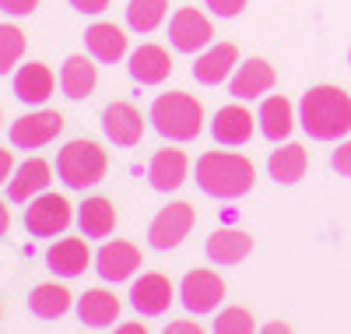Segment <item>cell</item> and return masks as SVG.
Returning <instances> with one entry per match:
<instances>
[{
	"mask_svg": "<svg viewBox=\"0 0 351 334\" xmlns=\"http://www.w3.org/2000/svg\"><path fill=\"white\" fill-rule=\"evenodd\" d=\"M8 229H11V211H8V204L0 201V239L8 236Z\"/></svg>",
	"mask_w": 351,
	"mask_h": 334,
	"instance_id": "38",
	"label": "cell"
},
{
	"mask_svg": "<svg viewBox=\"0 0 351 334\" xmlns=\"http://www.w3.org/2000/svg\"><path fill=\"white\" fill-rule=\"evenodd\" d=\"M236 67H239V49L232 43H215L208 49H200L197 64H193V78L200 85H221L232 78Z\"/></svg>",
	"mask_w": 351,
	"mask_h": 334,
	"instance_id": "21",
	"label": "cell"
},
{
	"mask_svg": "<svg viewBox=\"0 0 351 334\" xmlns=\"http://www.w3.org/2000/svg\"><path fill=\"white\" fill-rule=\"evenodd\" d=\"M109 169V155L99 141H88V137H77V141H67L56 155V176L64 179L71 190H88L95 187L99 179L106 176Z\"/></svg>",
	"mask_w": 351,
	"mask_h": 334,
	"instance_id": "4",
	"label": "cell"
},
{
	"mask_svg": "<svg viewBox=\"0 0 351 334\" xmlns=\"http://www.w3.org/2000/svg\"><path fill=\"white\" fill-rule=\"evenodd\" d=\"M256 169L239 151H204L197 159V187L215 201H236L253 190Z\"/></svg>",
	"mask_w": 351,
	"mask_h": 334,
	"instance_id": "2",
	"label": "cell"
},
{
	"mask_svg": "<svg viewBox=\"0 0 351 334\" xmlns=\"http://www.w3.org/2000/svg\"><path fill=\"white\" fill-rule=\"evenodd\" d=\"M74 310H77V320L84 327L106 331V327H112L116 320H120V299H116V292H109V289H88L74 302Z\"/></svg>",
	"mask_w": 351,
	"mask_h": 334,
	"instance_id": "20",
	"label": "cell"
},
{
	"mask_svg": "<svg viewBox=\"0 0 351 334\" xmlns=\"http://www.w3.org/2000/svg\"><path fill=\"white\" fill-rule=\"evenodd\" d=\"M274 88V67L260 56H250L246 64H239L228 78V96L239 99V102H250V99H263Z\"/></svg>",
	"mask_w": 351,
	"mask_h": 334,
	"instance_id": "12",
	"label": "cell"
},
{
	"mask_svg": "<svg viewBox=\"0 0 351 334\" xmlns=\"http://www.w3.org/2000/svg\"><path fill=\"white\" fill-rule=\"evenodd\" d=\"M71 307H74L71 289L60 285V282H43V285L32 289V296H28V310L39 320H60V317H67Z\"/></svg>",
	"mask_w": 351,
	"mask_h": 334,
	"instance_id": "27",
	"label": "cell"
},
{
	"mask_svg": "<svg viewBox=\"0 0 351 334\" xmlns=\"http://www.w3.org/2000/svg\"><path fill=\"white\" fill-rule=\"evenodd\" d=\"M180 299L183 307L193 313V317H204V313H215L225 299V278L211 267H197L183 278L180 285Z\"/></svg>",
	"mask_w": 351,
	"mask_h": 334,
	"instance_id": "7",
	"label": "cell"
},
{
	"mask_svg": "<svg viewBox=\"0 0 351 334\" xmlns=\"http://www.w3.org/2000/svg\"><path fill=\"white\" fill-rule=\"evenodd\" d=\"M348 60H351V53H348Z\"/></svg>",
	"mask_w": 351,
	"mask_h": 334,
	"instance_id": "41",
	"label": "cell"
},
{
	"mask_svg": "<svg viewBox=\"0 0 351 334\" xmlns=\"http://www.w3.org/2000/svg\"><path fill=\"white\" fill-rule=\"evenodd\" d=\"M172 299H176V285L165 275H158V271H148V275H141L130 285V307L141 317H162V313H169Z\"/></svg>",
	"mask_w": 351,
	"mask_h": 334,
	"instance_id": "10",
	"label": "cell"
},
{
	"mask_svg": "<svg viewBox=\"0 0 351 334\" xmlns=\"http://www.w3.org/2000/svg\"><path fill=\"white\" fill-rule=\"evenodd\" d=\"M215 331L218 334H253L256 331V320L250 310L243 307H225L218 317H215Z\"/></svg>",
	"mask_w": 351,
	"mask_h": 334,
	"instance_id": "31",
	"label": "cell"
},
{
	"mask_svg": "<svg viewBox=\"0 0 351 334\" xmlns=\"http://www.w3.org/2000/svg\"><path fill=\"white\" fill-rule=\"evenodd\" d=\"M84 46H88V53H92V60H99V64H120V60L127 56V36H123V28L112 25V21L88 25Z\"/></svg>",
	"mask_w": 351,
	"mask_h": 334,
	"instance_id": "23",
	"label": "cell"
},
{
	"mask_svg": "<svg viewBox=\"0 0 351 334\" xmlns=\"http://www.w3.org/2000/svg\"><path fill=\"white\" fill-rule=\"evenodd\" d=\"M148 120L165 141H193L204 131V106L190 92H162L152 102Z\"/></svg>",
	"mask_w": 351,
	"mask_h": 334,
	"instance_id": "3",
	"label": "cell"
},
{
	"mask_svg": "<svg viewBox=\"0 0 351 334\" xmlns=\"http://www.w3.org/2000/svg\"><path fill=\"white\" fill-rule=\"evenodd\" d=\"M95 85H99V67L88 56L74 53V56L64 60V67H60V88H64V96L71 102H84L88 96L95 92Z\"/></svg>",
	"mask_w": 351,
	"mask_h": 334,
	"instance_id": "25",
	"label": "cell"
},
{
	"mask_svg": "<svg viewBox=\"0 0 351 334\" xmlns=\"http://www.w3.org/2000/svg\"><path fill=\"white\" fill-rule=\"evenodd\" d=\"M211 134H215V141L225 144V148H243V144H250V137H253V113H250L246 106H239V99L232 102V106H221V109L215 113V120H211Z\"/></svg>",
	"mask_w": 351,
	"mask_h": 334,
	"instance_id": "18",
	"label": "cell"
},
{
	"mask_svg": "<svg viewBox=\"0 0 351 334\" xmlns=\"http://www.w3.org/2000/svg\"><path fill=\"white\" fill-rule=\"evenodd\" d=\"M165 14H169V0H130L127 4V25L141 36L155 32L165 21Z\"/></svg>",
	"mask_w": 351,
	"mask_h": 334,
	"instance_id": "29",
	"label": "cell"
},
{
	"mask_svg": "<svg viewBox=\"0 0 351 334\" xmlns=\"http://www.w3.org/2000/svg\"><path fill=\"white\" fill-rule=\"evenodd\" d=\"M39 8V0H0V11L11 14V18H25Z\"/></svg>",
	"mask_w": 351,
	"mask_h": 334,
	"instance_id": "33",
	"label": "cell"
},
{
	"mask_svg": "<svg viewBox=\"0 0 351 334\" xmlns=\"http://www.w3.org/2000/svg\"><path fill=\"white\" fill-rule=\"evenodd\" d=\"M215 39V25L211 18L197 11V8H180L172 14L169 21V43L172 49H180V53H200V49H208Z\"/></svg>",
	"mask_w": 351,
	"mask_h": 334,
	"instance_id": "8",
	"label": "cell"
},
{
	"mask_svg": "<svg viewBox=\"0 0 351 334\" xmlns=\"http://www.w3.org/2000/svg\"><path fill=\"white\" fill-rule=\"evenodd\" d=\"M71 222H74V211H71V201L64 194L43 190L39 197H32L25 204V229L39 239H53V236L67 232Z\"/></svg>",
	"mask_w": 351,
	"mask_h": 334,
	"instance_id": "5",
	"label": "cell"
},
{
	"mask_svg": "<svg viewBox=\"0 0 351 334\" xmlns=\"http://www.w3.org/2000/svg\"><path fill=\"white\" fill-rule=\"evenodd\" d=\"M25 56V32L18 25H0V74H11Z\"/></svg>",
	"mask_w": 351,
	"mask_h": 334,
	"instance_id": "30",
	"label": "cell"
},
{
	"mask_svg": "<svg viewBox=\"0 0 351 334\" xmlns=\"http://www.w3.org/2000/svg\"><path fill=\"white\" fill-rule=\"evenodd\" d=\"M14 172V155H11V148H0V183H8Z\"/></svg>",
	"mask_w": 351,
	"mask_h": 334,
	"instance_id": "36",
	"label": "cell"
},
{
	"mask_svg": "<svg viewBox=\"0 0 351 334\" xmlns=\"http://www.w3.org/2000/svg\"><path fill=\"white\" fill-rule=\"evenodd\" d=\"M112 0H71V8L81 11V14H102Z\"/></svg>",
	"mask_w": 351,
	"mask_h": 334,
	"instance_id": "35",
	"label": "cell"
},
{
	"mask_svg": "<svg viewBox=\"0 0 351 334\" xmlns=\"http://www.w3.org/2000/svg\"><path fill=\"white\" fill-rule=\"evenodd\" d=\"M49 179H53V166L46 162V159H25L14 172H11V179H8V197L14 201V204H28L32 197H39L43 190H49Z\"/></svg>",
	"mask_w": 351,
	"mask_h": 334,
	"instance_id": "16",
	"label": "cell"
},
{
	"mask_svg": "<svg viewBox=\"0 0 351 334\" xmlns=\"http://www.w3.org/2000/svg\"><path fill=\"white\" fill-rule=\"evenodd\" d=\"M102 134L116 148H134L144 137V116L134 102H109L102 113Z\"/></svg>",
	"mask_w": 351,
	"mask_h": 334,
	"instance_id": "11",
	"label": "cell"
},
{
	"mask_svg": "<svg viewBox=\"0 0 351 334\" xmlns=\"http://www.w3.org/2000/svg\"><path fill=\"white\" fill-rule=\"evenodd\" d=\"M95 267H99V275L112 285H120L127 278L137 275V267H141V250L134 247V243L127 239H112L106 243V247L95 254Z\"/></svg>",
	"mask_w": 351,
	"mask_h": 334,
	"instance_id": "14",
	"label": "cell"
},
{
	"mask_svg": "<svg viewBox=\"0 0 351 334\" xmlns=\"http://www.w3.org/2000/svg\"><path fill=\"white\" fill-rule=\"evenodd\" d=\"M77 225L88 239H106L116 229V208L109 197H88L77 208Z\"/></svg>",
	"mask_w": 351,
	"mask_h": 334,
	"instance_id": "28",
	"label": "cell"
},
{
	"mask_svg": "<svg viewBox=\"0 0 351 334\" xmlns=\"http://www.w3.org/2000/svg\"><path fill=\"white\" fill-rule=\"evenodd\" d=\"M53 88H56L53 71L46 64H36V60L18 67V74H14V99L25 106H43L53 96Z\"/></svg>",
	"mask_w": 351,
	"mask_h": 334,
	"instance_id": "24",
	"label": "cell"
},
{
	"mask_svg": "<svg viewBox=\"0 0 351 334\" xmlns=\"http://www.w3.org/2000/svg\"><path fill=\"white\" fill-rule=\"evenodd\" d=\"M64 131V116L56 109H36V113H25L21 120L11 124V144L21 151H36L46 148L49 141H56V134Z\"/></svg>",
	"mask_w": 351,
	"mask_h": 334,
	"instance_id": "9",
	"label": "cell"
},
{
	"mask_svg": "<svg viewBox=\"0 0 351 334\" xmlns=\"http://www.w3.org/2000/svg\"><path fill=\"white\" fill-rule=\"evenodd\" d=\"M263 331H267V334H285V331H288V324L274 320V324H263Z\"/></svg>",
	"mask_w": 351,
	"mask_h": 334,
	"instance_id": "40",
	"label": "cell"
},
{
	"mask_svg": "<svg viewBox=\"0 0 351 334\" xmlns=\"http://www.w3.org/2000/svg\"><path fill=\"white\" fill-rule=\"evenodd\" d=\"M299 127L313 141H337L351 131V96L337 85H316L299 102Z\"/></svg>",
	"mask_w": 351,
	"mask_h": 334,
	"instance_id": "1",
	"label": "cell"
},
{
	"mask_svg": "<svg viewBox=\"0 0 351 334\" xmlns=\"http://www.w3.org/2000/svg\"><path fill=\"white\" fill-rule=\"evenodd\" d=\"M169 334H200V324L197 320H172Z\"/></svg>",
	"mask_w": 351,
	"mask_h": 334,
	"instance_id": "37",
	"label": "cell"
},
{
	"mask_svg": "<svg viewBox=\"0 0 351 334\" xmlns=\"http://www.w3.org/2000/svg\"><path fill=\"white\" fill-rule=\"evenodd\" d=\"M204 4H208L211 14H218V18H236L246 8V0H204Z\"/></svg>",
	"mask_w": 351,
	"mask_h": 334,
	"instance_id": "32",
	"label": "cell"
},
{
	"mask_svg": "<svg viewBox=\"0 0 351 334\" xmlns=\"http://www.w3.org/2000/svg\"><path fill=\"white\" fill-rule=\"evenodd\" d=\"M116 331H120V334H144L148 327H144V324H120Z\"/></svg>",
	"mask_w": 351,
	"mask_h": 334,
	"instance_id": "39",
	"label": "cell"
},
{
	"mask_svg": "<svg viewBox=\"0 0 351 334\" xmlns=\"http://www.w3.org/2000/svg\"><path fill=\"white\" fill-rule=\"evenodd\" d=\"M306 169H309V151L302 144H295V141H285L281 148L271 151V159H267V172L281 187L299 183V179L306 176Z\"/></svg>",
	"mask_w": 351,
	"mask_h": 334,
	"instance_id": "26",
	"label": "cell"
},
{
	"mask_svg": "<svg viewBox=\"0 0 351 334\" xmlns=\"http://www.w3.org/2000/svg\"><path fill=\"white\" fill-rule=\"evenodd\" d=\"M92 250H88V243L77 239V236H67V239H56L49 254H46V264L56 278H77L88 271V264H92Z\"/></svg>",
	"mask_w": 351,
	"mask_h": 334,
	"instance_id": "19",
	"label": "cell"
},
{
	"mask_svg": "<svg viewBox=\"0 0 351 334\" xmlns=\"http://www.w3.org/2000/svg\"><path fill=\"white\" fill-rule=\"evenodd\" d=\"M193 222H197L193 204L172 201V204H165L158 215L152 219V225H148V243H152L155 250H176V247H180V243L190 236Z\"/></svg>",
	"mask_w": 351,
	"mask_h": 334,
	"instance_id": "6",
	"label": "cell"
},
{
	"mask_svg": "<svg viewBox=\"0 0 351 334\" xmlns=\"http://www.w3.org/2000/svg\"><path fill=\"white\" fill-rule=\"evenodd\" d=\"M127 71L137 85H162L172 74V56L165 46L158 43H141L130 56H127Z\"/></svg>",
	"mask_w": 351,
	"mask_h": 334,
	"instance_id": "15",
	"label": "cell"
},
{
	"mask_svg": "<svg viewBox=\"0 0 351 334\" xmlns=\"http://www.w3.org/2000/svg\"><path fill=\"white\" fill-rule=\"evenodd\" d=\"M186 176H190V159H186V151H180V148H162L148 162V183L158 194L180 190L186 183Z\"/></svg>",
	"mask_w": 351,
	"mask_h": 334,
	"instance_id": "13",
	"label": "cell"
},
{
	"mask_svg": "<svg viewBox=\"0 0 351 334\" xmlns=\"http://www.w3.org/2000/svg\"><path fill=\"white\" fill-rule=\"evenodd\" d=\"M295 106H291L288 96H263L260 102V113H256V124H260V134L281 144L291 137V131H295Z\"/></svg>",
	"mask_w": 351,
	"mask_h": 334,
	"instance_id": "17",
	"label": "cell"
},
{
	"mask_svg": "<svg viewBox=\"0 0 351 334\" xmlns=\"http://www.w3.org/2000/svg\"><path fill=\"white\" fill-rule=\"evenodd\" d=\"M253 250V236L236 229V225H225L218 232L208 236V243H204V254H208V260L221 264V267H232V264H239L246 260Z\"/></svg>",
	"mask_w": 351,
	"mask_h": 334,
	"instance_id": "22",
	"label": "cell"
},
{
	"mask_svg": "<svg viewBox=\"0 0 351 334\" xmlns=\"http://www.w3.org/2000/svg\"><path fill=\"white\" fill-rule=\"evenodd\" d=\"M330 162H334V169H337L341 176H351V141H344V144L334 151Z\"/></svg>",
	"mask_w": 351,
	"mask_h": 334,
	"instance_id": "34",
	"label": "cell"
}]
</instances>
